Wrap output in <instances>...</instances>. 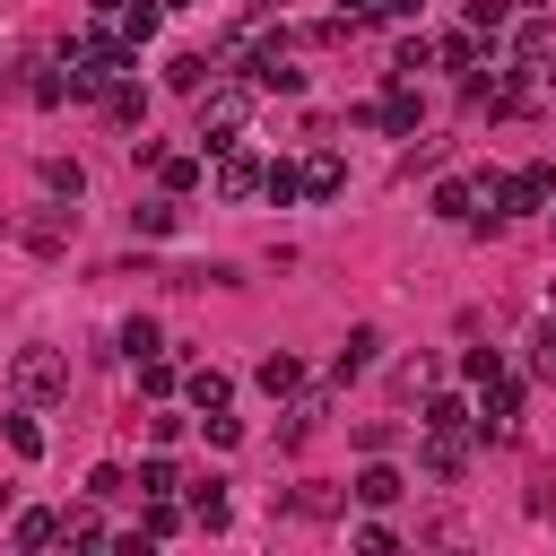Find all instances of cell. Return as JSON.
Segmentation results:
<instances>
[{"mask_svg":"<svg viewBox=\"0 0 556 556\" xmlns=\"http://www.w3.org/2000/svg\"><path fill=\"white\" fill-rule=\"evenodd\" d=\"M261 191H269L278 208H287V200H304V165H269V174H261Z\"/></svg>","mask_w":556,"mask_h":556,"instance_id":"obj_25","label":"cell"},{"mask_svg":"<svg viewBox=\"0 0 556 556\" xmlns=\"http://www.w3.org/2000/svg\"><path fill=\"white\" fill-rule=\"evenodd\" d=\"M165 78H174L182 96H200V87H208V61H200V52H174V61H165Z\"/></svg>","mask_w":556,"mask_h":556,"instance_id":"obj_23","label":"cell"},{"mask_svg":"<svg viewBox=\"0 0 556 556\" xmlns=\"http://www.w3.org/2000/svg\"><path fill=\"white\" fill-rule=\"evenodd\" d=\"M530 9H539V0H530Z\"/></svg>","mask_w":556,"mask_h":556,"instance_id":"obj_43","label":"cell"},{"mask_svg":"<svg viewBox=\"0 0 556 556\" xmlns=\"http://www.w3.org/2000/svg\"><path fill=\"white\" fill-rule=\"evenodd\" d=\"M261 174H269V165H261V156H243V148H226V156H217V191H226V200L261 191Z\"/></svg>","mask_w":556,"mask_h":556,"instance_id":"obj_8","label":"cell"},{"mask_svg":"<svg viewBox=\"0 0 556 556\" xmlns=\"http://www.w3.org/2000/svg\"><path fill=\"white\" fill-rule=\"evenodd\" d=\"M252 122V78L243 87H200V148H235Z\"/></svg>","mask_w":556,"mask_h":556,"instance_id":"obj_2","label":"cell"},{"mask_svg":"<svg viewBox=\"0 0 556 556\" xmlns=\"http://www.w3.org/2000/svg\"><path fill=\"white\" fill-rule=\"evenodd\" d=\"M460 374H469V382H478V391H486V382H495V374H504V356H495V348H469V365H460Z\"/></svg>","mask_w":556,"mask_h":556,"instance_id":"obj_34","label":"cell"},{"mask_svg":"<svg viewBox=\"0 0 556 556\" xmlns=\"http://www.w3.org/2000/svg\"><path fill=\"white\" fill-rule=\"evenodd\" d=\"M460 469H469V443H460V434H434V426H426V478H460Z\"/></svg>","mask_w":556,"mask_h":556,"instance_id":"obj_10","label":"cell"},{"mask_svg":"<svg viewBox=\"0 0 556 556\" xmlns=\"http://www.w3.org/2000/svg\"><path fill=\"white\" fill-rule=\"evenodd\" d=\"M530 365H539V374H547V382H556V313H547V321H539V339H530Z\"/></svg>","mask_w":556,"mask_h":556,"instance_id":"obj_32","label":"cell"},{"mask_svg":"<svg viewBox=\"0 0 556 556\" xmlns=\"http://www.w3.org/2000/svg\"><path fill=\"white\" fill-rule=\"evenodd\" d=\"M339 191H348V165H339L330 148H313V156H304V200H339Z\"/></svg>","mask_w":556,"mask_h":556,"instance_id":"obj_9","label":"cell"},{"mask_svg":"<svg viewBox=\"0 0 556 556\" xmlns=\"http://www.w3.org/2000/svg\"><path fill=\"white\" fill-rule=\"evenodd\" d=\"M495 200H504V208H547V200H556V174H547V165H521V174L495 182Z\"/></svg>","mask_w":556,"mask_h":556,"instance_id":"obj_5","label":"cell"},{"mask_svg":"<svg viewBox=\"0 0 556 556\" xmlns=\"http://www.w3.org/2000/svg\"><path fill=\"white\" fill-rule=\"evenodd\" d=\"M9 452H17V460H43V426H35V417H9Z\"/></svg>","mask_w":556,"mask_h":556,"instance_id":"obj_28","label":"cell"},{"mask_svg":"<svg viewBox=\"0 0 556 556\" xmlns=\"http://www.w3.org/2000/svg\"><path fill=\"white\" fill-rule=\"evenodd\" d=\"M148 530L165 539V530H182V513H174V495H148Z\"/></svg>","mask_w":556,"mask_h":556,"instance_id":"obj_36","label":"cell"},{"mask_svg":"<svg viewBox=\"0 0 556 556\" xmlns=\"http://www.w3.org/2000/svg\"><path fill=\"white\" fill-rule=\"evenodd\" d=\"M26 243H35V252H61V243H70V208H43V217L26 226Z\"/></svg>","mask_w":556,"mask_h":556,"instance_id":"obj_20","label":"cell"},{"mask_svg":"<svg viewBox=\"0 0 556 556\" xmlns=\"http://www.w3.org/2000/svg\"><path fill=\"white\" fill-rule=\"evenodd\" d=\"M382 130H417V96H408V87L382 104Z\"/></svg>","mask_w":556,"mask_h":556,"instance_id":"obj_33","label":"cell"},{"mask_svg":"<svg viewBox=\"0 0 556 556\" xmlns=\"http://www.w3.org/2000/svg\"><path fill=\"white\" fill-rule=\"evenodd\" d=\"M113 26H122V35H130V43H148V35H156V0H130V9H122V17H113Z\"/></svg>","mask_w":556,"mask_h":556,"instance_id":"obj_27","label":"cell"},{"mask_svg":"<svg viewBox=\"0 0 556 556\" xmlns=\"http://www.w3.org/2000/svg\"><path fill=\"white\" fill-rule=\"evenodd\" d=\"M547 226H556V208H547Z\"/></svg>","mask_w":556,"mask_h":556,"instance_id":"obj_42","label":"cell"},{"mask_svg":"<svg viewBox=\"0 0 556 556\" xmlns=\"http://www.w3.org/2000/svg\"><path fill=\"white\" fill-rule=\"evenodd\" d=\"M478 426H486L495 443H513V426H521V382H513V374L486 382V417H478Z\"/></svg>","mask_w":556,"mask_h":556,"instance_id":"obj_6","label":"cell"},{"mask_svg":"<svg viewBox=\"0 0 556 556\" xmlns=\"http://www.w3.org/2000/svg\"><path fill=\"white\" fill-rule=\"evenodd\" d=\"M504 9H513V0H469V26H478V35H495V26H504Z\"/></svg>","mask_w":556,"mask_h":556,"instance_id":"obj_37","label":"cell"},{"mask_svg":"<svg viewBox=\"0 0 556 556\" xmlns=\"http://www.w3.org/2000/svg\"><path fill=\"white\" fill-rule=\"evenodd\" d=\"M547 87H556V70H547Z\"/></svg>","mask_w":556,"mask_h":556,"instance_id":"obj_41","label":"cell"},{"mask_svg":"<svg viewBox=\"0 0 556 556\" xmlns=\"http://www.w3.org/2000/svg\"><path fill=\"white\" fill-rule=\"evenodd\" d=\"M191 521H200V530H226V478H200V495H191Z\"/></svg>","mask_w":556,"mask_h":556,"instance_id":"obj_18","label":"cell"},{"mask_svg":"<svg viewBox=\"0 0 556 556\" xmlns=\"http://www.w3.org/2000/svg\"><path fill=\"white\" fill-rule=\"evenodd\" d=\"M547 52H556V26H547V17H530V26L513 35V61H547Z\"/></svg>","mask_w":556,"mask_h":556,"instance_id":"obj_19","label":"cell"},{"mask_svg":"<svg viewBox=\"0 0 556 556\" xmlns=\"http://www.w3.org/2000/svg\"><path fill=\"white\" fill-rule=\"evenodd\" d=\"M9 382H17L26 408H52V400H70V356H61V348H17Z\"/></svg>","mask_w":556,"mask_h":556,"instance_id":"obj_1","label":"cell"},{"mask_svg":"<svg viewBox=\"0 0 556 556\" xmlns=\"http://www.w3.org/2000/svg\"><path fill=\"white\" fill-rule=\"evenodd\" d=\"M156 348H165V339H156V321H148V313H130V321H122V356L139 365V356H156Z\"/></svg>","mask_w":556,"mask_h":556,"instance_id":"obj_21","label":"cell"},{"mask_svg":"<svg viewBox=\"0 0 556 556\" xmlns=\"http://www.w3.org/2000/svg\"><path fill=\"white\" fill-rule=\"evenodd\" d=\"M87 495H96V504H113V495H130V469H122V460H104V469L87 478Z\"/></svg>","mask_w":556,"mask_h":556,"instance_id":"obj_29","label":"cell"},{"mask_svg":"<svg viewBox=\"0 0 556 556\" xmlns=\"http://www.w3.org/2000/svg\"><path fill=\"white\" fill-rule=\"evenodd\" d=\"M460 96H469V113H513V104H521L513 70H469V78H460Z\"/></svg>","mask_w":556,"mask_h":556,"instance_id":"obj_4","label":"cell"},{"mask_svg":"<svg viewBox=\"0 0 556 556\" xmlns=\"http://www.w3.org/2000/svg\"><path fill=\"white\" fill-rule=\"evenodd\" d=\"M165 9H191V0H165Z\"/></svg>","mask_w":556,"mask_h":556,"instance_id":"obj_40","label":"cell"},{"mask_svg":"<svg viewBox=\"0 0 556 556\" xmlns=\"http://www.w3.org/2000/svg\"><path fill=\"white\" fill-rule=\"evenodd\" d=\"M304 87V70L287 61V43H261L252 52V96H295Z\"/></svg>","mask_w":556,"mask_h":556,"instance_id":"obj_3","label":"cell"},{"mask_svg":"<svg viewBox=\"0 0 556 556\" xmlns=\"http://www.w3.org/2000/svg\"><path fill=\"white\" fill-rule=\"evenodd\" d=\"M174 217H182V208H174V191H165V200H148V208H130V226H139V235H174Z\"/></svg>","mask_w":556,"mask_h":556,"instance_id":"obj_26","label":"cell"},{"mask_svg":"<svg viewBox=\"0 0 556 556\" xmlns=\"http://www.w3.org/2000/svg\"><path fill=\"white\" fill-rule=\"evenodd\" d=\"M139 495H174V460H148L139 469Z\"/></svg>","mask_w":556,"mask_h":556,"instance_id":"obj_35","label":"cell"},{"mask_svg":"<svg viewBox=\"0 0 556 556\" xmlns=\"http://www.w3.org/2000/svg\"><path fill=\"white\" fill-rule=\"evenodd\" d=\"M104 113H113L122 130H139V122H148V87H130V78H113V87H104Z\"/></svg>","mask_w":556,"mask_h":556,"instance_id":"obj_11","label":"cell"},{"mask_svg":"<svg viewBox=\"0 0 556 556\" xmlns=\"http://www.w3.org/2000/svg\"><path fill=\"white\" fill-rule=\"evenodd\" d=\"M261 391H269V400H287V391H304V365H295L287 348H278V356H261Z\"/></svg>","mask_w":556,"mask_h":556,"instance_id":"obj_15","label":"cell"},{"mask_svg":"<svg viewBox=\"0 0 556 556\" xmlns=\"http://www.w3.org/2000/svg\"><path fill=\"white\" fill-rule=\"evenodd\" d=\"M61 539H70V547H96V539H104V513H96V495L61 513Z\"/></svg>","mask_w":556,"mask_h":556,"instance_id":"obj_17","label":"cell"},{"mask_svg":"<svg viewBox=\"0 0 556 556\" xmlns=\"http://www.w3.org/2000/svg\"><path fill=\"white\" fill-rule=\"evenodd\" d=\"M469 200H478V191H469V182H443V191H434V217H478V208H469Z\"/></svg>","mask_w":556,"mask_h":556,"instance_id":"obj_31","label":"cell"},{"mask_svg":"<svg viewBox=\"0 0 556 556\" xmlns=\"http://www.w3.org/2000/svg\"><path fill=\"white\" fill-rule=\"evenodd\" d=\"M426 61H434V43H426V35H408V43H400V52H391V70H400V78H417V70H426Z\"/></svg>","mask_w":556,"mask_h":556,"instance_id":"obj_30","label":"cell"},{"mask_svg":"<svg viewBox=\"0 0 556 556\" xmlns=\"http://www.w3.org/2000/svg\"><path fill=\"white\" fill-rule=\"evenodd\" d=\"M156 182H165V191H174V200H182V191H191V182H200V156H156Z\"/></svg>","mask_w":556,"mask_h":556,"instance_id":"obj_24","label":"cell"},{"mask_svg":"<svg viewBox=\"0 0 556 556\" xmlns=\"http://www.w3.org/2000/svg\"><path fill=\"white\" fill-rule=\"evenodd\" d=\"M182 391H191V408H200V417H208V408H226V400H235V382H226V374H217V365H191V382H182Z\"/></svg>","mask_w":556,"mask_h":556,"instance_id":"obj_12","label":"cell"},{"mask_svg":"<svg viewBox=\"0 0 556 556\" xmlns=\"http://www.w3.org/2000/svg\"><path fill=\"white\" fill-rule=\"evenodd\" d=\"M87 9H96V17H122V9H130V0H87Z\"/></svg>","mask_w":556,"mask_h":556,"instance_id":"obj_39","label":"cell"},{"mask_svg":"<svg viewBox=\"0 0 556 556\" xmlns=\"http://www.w3.org/2000/svg\"><path fill=\"white\" fill-rule=\"evenodd\" d=\"M417 426H434V434H469V400H452V391H434Z\"/></svg>","mask_w":556,"mask_h":556,"instance_id":"obj_16","label":"cell"},{"mask_svg":"<svg viewBox=\"0 0 556 556\" xmlns=\"http://www.w3.org/2000/svg\"><path fill=\"white\" fill-rule=\"evenodd\" d=\"M400 495H408V478H400L391 460H365V469H356V504L382 513V504H400Z\"/></svg>","mask_w":556,"mask_h":556,"instance_id":"obj_7","label":"cell"},{"mask_svg":"<svg viewBox=\"0 0 556 556\" xmlns=\"http://www.w3.org/2000/svg\"><path fill=\"white\" fill-rule=\"evenodd\" d=\"M348 9H356V17H391V0H348Z\"/></svg>","mask_w":556,"mask_h":556,"instance_id":"obj_38","label":"cell"},{"mask_svg":"<svg viewBox=\"0 0 556 556\" xmlns=\"http://www.w3.org/2000/svg\"><path fill=\"white\" fill-rule=\"evenodd\" d=\"M9 539H17V547H52V539H61V513H17Z\"/></svg>","mask_w":556,"mask_h":556,"instance_id":"obj_22","label":"cell"},{"mask_svg":"<svg viewBox=\"0 0 556 556\" xmlns=\"http://www.w3.org/2000/svg\"><path fill=\"white\" fill-rule=\"evenodd\" d=\"M43 191H52V200H78V191H87V165H78V156H43Z\"/></svg>","mask_w":556,"mask_h":556,"instance_id":"obj_13","label":"cell"},{"mask_svg":"<svg viewBox=\"0 0 556 556\" xmlns=\"http://www.w3.org/2000/svg\"><path fill=\"white\" fill-rule=\"evenodd\" d=\"M374 348H382V330H374V321H365V330H348V348H339V365H330V374H339V382H348V374H365V365H374Z\"/></svg>","mask_w":556,"mask_h":556,"instance_id":"obj_14","label":"cell"}]
</instances>
